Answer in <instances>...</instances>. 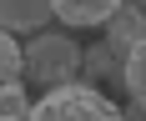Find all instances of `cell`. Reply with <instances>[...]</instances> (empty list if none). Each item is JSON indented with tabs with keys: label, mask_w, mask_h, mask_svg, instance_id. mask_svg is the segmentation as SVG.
<instances>
[{
	"label": "cell",
	"mask_w": 146,
	"mask_h": 121,
	"mask_svg": "<svg viewBox=\"0 0 146 121\" xmlns=\"http://www.w3.org/2000/svg\"><path fill=\"white\" fill-rule=\"evenodd\" d=\"M25 121H121L116 101H106L96 86H56V91H45L40 101L30 106V116Z\"/></svg>",
	"instance_id": "obj_1"
},
{
	"label": "cell",
	"mask_w": 146,
	"mask_h": 121,
	"mask_svg": "<svg viewBox=\"0 0 146 121\" xmlns=\"http://www.w3.org/2000/svg\"><path fill=\"white\" fill-rule=\"evenodd\" d=\"M76 71H81V45L60 30H40L35 41L25 45V76L40 81V86H71Z\"/></svg>",
	"instance_id": "obj_2"
},
{
	"label": "cell",
	"mask_w": 146,
	"mask_h": 121,
	"mask_svg": "<svg viewBox=\"0 0 146 121\" xmlns=\"http://www.w3.org/2000/svg\"><path fill=\"white\" fill-rule=\"evenodd\" d=\"M136 41H146V15H141V0H121L116 15L106 20V51L126 66V56L136 51Z\"/></svg>",
	"instance_id": "obj_3"
},
{
	"label": "cell",
	"mask_w": 146,
	"mask_h": 121,
	"mask_svg": "<svg viewBox=\"0 0 146 121\" xmlns=\"http://www.w3.org/2000/svg\"><path fill=\"white\" fill-rule=\"evenodd\" d=\"M50 15H56L50 0H0V30L10 35H40Z\"/></svg>",
	"instance_id": "obj_4"
},
{
	"label": "cell",
	"mask_w": 146,
	"mask_h": 121,
	"mask_svg": "<svg viewBox=\"0 0 146 121\" xmlns=\"http://www.w3.org/2000/svg\"><path fill=\"white\" fill-rule=\"evenodd\" d=\"M50 5H56V15L66 20V25L86 30V25H106V20L116 15L121 0H50Z\"/></svg>",
	"instance_id": "obj_5"
},
{
	"label": "cell",
	"mask_w": 146,
	"mask_h": 121,
	"mask_svg": "<svg viewBox=\"0 0 146 121\" xmlns=\"http://www.w3.org/2000/svg\"><path fill=\"white\" fill-rule=\"evenodd\" d=\"M121 81H126V91H131V101H146V41H136V51L126 56Z\"/></svg>",
	"instance_id": "obj_6"
},
{
	"label": "cell",
	"mask_w": 146,
	"mask_h": 121,
	"mask_svg": "<svg viewBox=\"0 0 146 121\" xmlns=\"http://www.w3.org/2000/svg\"><path fill=\"white\" fill-rule=\"evenodd\" d=\"M20 71H25V51L15 45V35H10V30H0V86H10Z\"/></svg>",
	"instance_id": "obj_7"
},
{
	"label": "cell",
	"mask_w": 146,
	"mask_h": 121,
	"mask_svg": "<svg viewBox=\"0 0 146 121\" xmlns=\"http://www.w3.org/2000/svg\"><path fill=\"white\" fill-rule=\"evenodd\" d=\"M25 116H30V96L15 86V81L0 86V121H25Z\"/></svg>",
	"instance_id": "obj_8"
},
{
	"label": "cell",
	"mask_w": 146,
	"mask_h": 121,
	"mask_svg": "<svg viewBox=\"0 0 146 121\" xmlns=\"http://www.w3.org/2000/svg\"><path fill=\"white\" fill-rule=\"evenodd\" d=\"M81 66H86V76L91 81H101V76H111V71H121V61L106 51V41L96 45V51H81Z\"/></svg>",
	"instance_id": "obj_9"
},
{
	"label": "cell",
	"mask_w": 146,
	"mask_h": 121,
	"mask_svg": "<svg viewBox=\"0 0 146 121\" xmlns=\"http://www.w3.org/2000/svg\"><path fill=\"white\" fill-rule=\"evenodd\" d=\"M121 121H146V106H141V101H131L126 111H121Z\"/></svg>",
	"instance_id": "obj_10"
},
{
	"label": "cell",
	"mask_w": 146,
	"mask_h": 121,
	"mask_svg": "<svg viewBox=\"0 0 146 121\" xmlns=\"http://www.w3.org/2000/svg\"><path fill=\"white\" fill-rule=\"evenodd\" d=\"M141 15H146V0H141Z\"/></svg>",
	"instance_id": "obj_11"
},
{
	"label": "cell",
	"mask_w": 146,
	"mask_h": 121,
	"mask_svg": "<svg viewBox=\"0 0 146 121\" xmlns=\"http://www.w3.org/2000/svg\"><path fill=\"white\" fill-rule=\"evenodd\" d=\"M141 106H146V101H141Z\"/></svg>",
	"instance_id": "obj_12"
}]
</instances>
